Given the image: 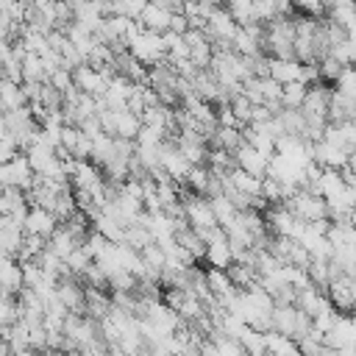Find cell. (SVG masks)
Masks as SVG:
<instances>
[{
	"instance_id": "cell-1",
	"label": "cell",
	"mask_w": 356,
	"mask_h": 356,
	"mask_svg": "<svg viewBox=\"0 0 356 356\" xmlns=\"http://www.w3.org/2000/svg\"><path fill=\"white\" fill-rule=\"evenodd\" d=\"M295 36H298V17L281 14L270 19L264 31V53L273 58H295Z\"/></svg>"
},
{
	"instance_id": "cell-2",
	"label": "cell",
	"mask_w": 356,
	"mask_h": 356,
	"mask_svg": "<svg viewBox=\"0 0 356 356\" xmlns=\"http://www.w3.org/2000/svg\"><path fill=\"white\" fill-rule=\"evenodd\" d=\"M181 203H184V217L189 220L192 228L206 231V228L220 225V222H217V214H214V209H211V197L197 195V192H192V189H186V192L181 189Z\"/></svg>"
},
{
	"instance_id": "cell-3",
	"label": "cell",
	"mask_w": 356,
	"mask_h": 356,
	"mask_svg": "<svg viewBox=\"0 0 356 356\" xmlns=\"http://www.w3.org/2000/svg\"><path fill=\"white\" fill-rule=\"evenodd\" d=\"M298 220H303V222H314V220H323V217H328V200L323 197V195H314V192H309V189H295V195L284 203Z\"/></svg>"
},
{
	"instance_id": "cell-4",
	"label": "cell",
	"mask_w": 356,
	"mask_h": 356,
	"mask_svg": "<svg viewBox=\"0 0 356 356\" xmlns=\"http://www.w3.org/2000/svg\"><path fill=\"white\" fill-rule=\"evenodd\" d=\"M128 50L134 53V58H139L145 67H156L159 61L167 58V47H164V33H153V31H142L128 42Z\"/></svg>"
},
{
	"instance_id": "cell-5",
	"label": "cell",
	"mask_w": 356,
	"mask_h": 356,
	"mask_svg": "<svg viewBox=\"0 0 356 356\" xmlns=\"http://www.w3.org/2000/svg\"><path fill=\"white\" fill-rule=\"evenodd\" d=\"M33 181H36V170L31 167V161H28V156L22 150L11 161L0 164V184L3 186H17V189L28 192L33 186Z\"/></svg>"
},
{
	"instance_id": "cell-6",
	"label": "cell",
	"mask_w": 356,
	"mask_h": 356,
	"mask_svg": "<svg viewBox=\"0 0 356 356\" xmlns=\"http://www.w3.org/2000/svg\"><path fill=\"white\" fill-rule=\"evenodd\" d=\"M203 31H206L209 39L214 42V47H234V39H236V33H239V22L231 17V11H228L225 6H220V8L209 17V22H206Z\"/></svg>"
},
{
	"instance_id": "cell-7",
	"label": "cell",
	"mask_w": 356,
	"mask_h": 356,
	"mask_svg": "<svg viewBox=\"0 0 356 356\" xmlns=\"http://www.w3.org/2000/svg\"><path fill=\"white\" fill-rule=\"evenodd\" d=\"M273 328L281 331V334H289V337L300 339L312 328V317L306 312H300L295 303L292 306H275L273 309Z\"/></svg>"
},
{
	"instance_id": "cell-8",
	"label": "cell",
	"mask_w": 356,
	"mask_h": 356,
	"mask_svg": "<svg viewBox=\"0 0 356 356\" xmlns=\"http://www.w3.org/2000/svg\"><path fill=\"white\" fill-rule=\"evenodd\" d=\"M161 167H164V172H167L172 181L184 184L186 175H189V170H192V161L184 156V150L178 147L175 139H164V142H161Z\"/></svg>"
},
{
	"instance_id": "cell-9",
	"label": "cell",
	"mask_w": 356,
	"mask_h": 356,
	"mask_svg": "<svg viewBox=\"0 0 356 356\" xmlns=\"http://www.w3.org/2000/svg\"><path fill=\"white\" fill-rule=\"evenodd\" d=\"M328 298H331V303L342 312V314H350V309H353V300H356V278L353 275H348V273H342V275H337L331 284H328Z\"/></svg>"
},
{
	"instance_id": "cell-10",
	"label": "cell",
	"mask_w": 356,
	"mask_h": 356,
	"mask_svg": "<svg viewBox=\"0 0 356 356\" xmlns=\"http://www.w3.org/2000/svg\"><path fill=\"white\" fill-rule=\"evenodd\" d=\"M314 161L325 170H345L350 161V150H345L328 139H320V142H314Z\"/></svg>"
},
{
	"instance_id": "cell-11",
	"label": "cell",
	"mask_w": 356,
	"mask_h": 356,
	"mask_svg": "<svg viewBox=\"0 0 356 356\" xmlns=\"http://www.w3.org/2000/svg\"><path fill=\"white\" fill-rule=\"evenodd\" d=\"M58 228V217L50 211V209H42V206H31V214L25 220V234H36V236H44L50 239V234Z\"/></svg>"
},
{
	"instance_id": "cell-12",
	"label": "cell",
	"mask_w": 356,
	"mask_h": 356,
	"mask_svg": "<svg viewBox=\"0 0 356 356\" xmlns=\"http://www.w3.org/2000/svg\"><path fill=\"white\" fill-rule=\"evenodd\" d=\"M206 281H209L211 295H214L220 303H228V300L239 292V286L231 281V275H228L225 267H209V270H206Z\"/></svg>"
},
{
	"instance_id": "cell-13",
	"label": "cell",
	"mask_w": 356,
	"mask_h": 356,
	"mask_svg": "<svg viewBox=\"0 0 356 356\" xmlns=\"http://www.w3.org/2000/svg\"><path fill=\"white\" fill-rule=\"evenodd\" d=\"M325 345H331L337 350L348 348V345H356V317L353 314H339L334 328L325 334Z\"/></svg>"
},
{
	"instance_id": "cell-14",
	"label": "cell",
	"mask_w": 356,
	"mask_h": 356,
	"mask_svg": "<svg viewBox=\"0 0 356 356\" xmlns=\"http://www.w3.org/2000/svg\"><path fill=\"white\" fill-rule=\"evenodd\" d=\"M234 156H236V167H242V170H248V172H253V175H259V178L267 175L270 161H273V159H267L264 153H259L250 142H245Z\"/></svg>"
},
{
	"instance_id": "cell-15",
	"label": "cell",
	"mask_w": 356,
	"mask_h": 356,
	"mask_svg": "<svg viewBox=\"0 0 356 356\" xmlns=\"http://www.w3.org/2000/svg\"><path fill=\"white\" fill-rule=\"evenodd\" d=\"M0 286H3V292H8V295H19V292H22L25 278H22V264H19V259L3 256V264H0Z\"/></svg>"
},
{
	"instance_id": "cell-16",
	"label": "cell",
	"mask_w": 356,
	"mask_h": 356,
	"mask_svg": "<svg viewBox=\"0 0 356 356\" xmlns=\"http://www.w3.org/2000/svg\"><path fill=\"white\" fill-rule=\"evenodd\" d=\"M25 106H28V95H25L22 83L3 78L0 81V108H3V114H11V111L25 108Z\"/></svg>"
},
{
	"instance_id": "cell-17",
	"label": "cell",
	"mask_w": 356,
	"mask_h": 356,
	"mask_svg": "<svg viewBox=\"0 0 356 356\" xmlns=\"http://www.w3.org/2000/svg\"><path fill=\"white\" fill-rule=\"evenodd\" d=\"M270 78H275L284 86L292 81H303V64L298 58H273L270 56Z\"/></svg>"
},
{
	"instance_id": "cell-18",
	"label": "cell",
	"mask_w": 356,
	"mask_h": 356,
	"mask_svg": "<svg viewBox=\"0 0 356 356\" xmlns=\"http://www.w3.org/2000/svg\"><path fill=\"white\" fill-rule=\"evenodd\" d=\"M264 342H267V350L273 356H303L300 350V342L289 334H281V331H264Z\"/></svg>"
},
{
	"instance_id": "cell-19",
	"label": "cell",
	"mask_w": 356,
	"mask_h": 356,
	"mask_svg": "<svg viewBox=\"0 0 356 356\" xmlns=\"http://www.w3.org/2000/svg\"><path fill=\"white\" fill-rule=\"evenodd\" d=\"M139 22L145 25V31L167 33V31H170V25H172V14H170L167 8H161V6H156V3H150V0H147V6H145V11H142Z\"/></svg>"
},
{
	"instance_id": "cell-20",
	"label": "cell",
	"mask_w": 356,
	"mask_h": 356,
	"mask_svg": "<svg viewBox=\"0 0 356 356\" xmlns=\"http://www.w3.org/2000/svg\"><path fill=\"white\" fill-rule=\"evenodd\" d=\"M228 178H231V184H234L239 192H245L248 197H261L264 178H259V175H253V172H248V170H242V167H234V170L228 172Z\"/></svg>"
},
{
	"instance_id": "cell-21",
	"label": "cell",
	"mask_w": 356,
	"mask_h": 356,
	"mask_svg": "<svg viewBox=\"0 0 356 356\" xmlns=\"http://www.w3.org/2000/svg\"><path fill=\"white\" fill-rule=\"evenodd\" d=\"M142 131V117L134 114V111H114V136H122V139H136Z\"/></svg>"
},
{
	"instance_id": "cell-22",
	"label": "cell",
	"mask_w": 356,
	"mask_h": 356,
	"mask_svg": "<svg viewBox=\"0 0 356 356\" xmlns=\"http://www.w3.org/2000/svg\"><path fill=\"white\" fill-rule=\"evenodd\" d=\"M22 78L25 81H33V83H47L50 81V70H47V64H44V58L39 53H28L22 58Z\"/></svg>"
},
{
	"instance_id": "cell-23",
	"label": "cell",
	"mask_w": 356,
	"mask_h": 356,
	"mask_svg": "<svg viewBox=\"0 0 356 356\" xmlns=\"http://www.w3.org/2000/svg\"><path fill=\"white\" fill-rule=\"evenodd\" d=\"M47 245H50V248H53V250H56L61 259H67V256H70L75 248H81V242L75 239V234H72V231H70L64 222H58V228L50 234Z\"/></svg>"
},
{
	"instance_id": "cell-24",
	"label": "cell",
	"mask_w": 356,
	"mask_h": 356,
	"mask_svg": "<svg viewBox=\"0 0 356 356\" xmlns=\"http://www.w3.org/2000/svg\"><path fill=\"white\" fill-rule=\"evenodd\" d=\"M92 228H95V231H100L108 242H125V225H122L117 217L106 214V211L92 222Z\"/></svg>"
},
{
	"instance_id": "cell-25",
	"label": "cell",
	"mask_w": 356,
	"mask_h": 356,
	"mask_svg": "<svg viewBox=\"0 0 356 356\" xmlns=\"http://www.w3.org/2000/svg\"><path fill=\"white\" fill-rule=\"evenodd\" d=\"M211 209H214L217 222H220L222 228H231V225L236 222V217H239V209H236L225 195H214V197H211Z\"/></svg>"
},
{
	"instance_id": "cell-26",
	"label": "cell",
	"mask_w": 356,
	"mask_h": 356,
	"mask_svg": "<svg viewBox=\"0 0 356 356\" xmlns=\"http://www.w3.org/2000/svg\"><path fill=\"white\" fill-rule=\"evenodd\" d=\"M222 6L231 11V17H234L239 25H250V22H259L253 0H222Z\"/></svg>"
},
{
	"instance_id": "cell-27",
	"label": "cell",
	"mask_w": 356,
	"mask_h": 356,
	"mask_svg": "<svg viewBox=\"0 0 356 356\" xmlns=\"http://www.w3.org/2000/svg\"><path fill=\"white\" fill-rule=\"evenodd\" d=\"M184 184H186L192 192L206 195V192H209V184H211V167H209V164H192V170H189V175H186Z\"/></svg>"
},
{
	"instance_id": "cell-28",
	"label": "cell",
	"mask_w": 356,
	"mask_h": 356,
	"mask_svg": "<svg viewBox=\"0 0 356 356\" xmlns=\"http://www.w3.org/2000/svg\"><path fill=\"white\" fill-rule=\"evenodd\" d=\"M328 17H331L334 22H339L342 28L356 31V0H353V3H334V6L328 8Z\"/></svg>"
},
{
	"instance_id": "cell-29",
	"label": "cell",
	"mask_w": 356,
	"mask_h": 356,
	"mask_svg": "<svg viewBox=\"0 0 356 356\" xmlns=\"http://www.w3.org/2000/svg\"><path fill=\"white\" fill-rule=\"evenodd\" d=\"M64 261H67L70 273H72V275H78V278H83V275L89 273V267L95 264V259L89 256V250H86L83 245H81V248H75V250H72V253H70Z\"/></svg>"
},
{
	"instance_id": "cell-30",
	"label": "cell",
	"mask_w": 356,
	"mask_h": 356,
	"mask_svg": "<svg viewBox=\"0 0 356 356\" xmlns=\"http://www.w3.org/2000/svg\"><path fill=\"white\" fill-rule=\"evenodd\" d=\"M306 95H309V83H303V81H292V83L284 86V97H281V103H284V108H300L303 100H306Z\"/></svg>"
},
{
	"instance_id": "cell-31",
	"label": "cell",
	"mask_w": 356,
	"mask_h": 356,
	"mask_svg": "<svg viewBox=\"0 0 356 356\" xmlns=\"http://www.w3.org/2000/svg\"><path fill=\"white\" fill-rule=\"evenodd\" d=\"M147 0H111V14L128 17V19H139L145 11Z\"/></svg>"
},
{
	"instance_id": "cell-32",
	"label": "cell",
	"mask_w": 356,
	"mask_h": 356,
	"mask_svg": "<svg viewBox=\"0 0 356 356\" xmlns=\"http://www.w3.org/2000/svg\"><path fill=\"white\" fill-rule=\"evenodd\" d=\"M125 242H128L131 248L142 250V248H147V245L156 242V239H153V234H150L147 225H128V228H125Z\"/></svg>"
},
{
	"instance_id": "cell-33",
	"label": "cell",
	"mask_w": 356,
	"mask_h": 356,
	"mask_svg": "<svg viewBox=\"0 0 356 356\" xmlns=\"http://www.w3.org/2000/svg\"><path fill=\"white\" fill-rule=\"evenodd\" d=\"M345 67H350V64H342L339 58L325 56V58H320V78H323L325 83H337V78L342 75Z\"/></svg>"
},
{
	"instance_id": "cell-34",
	"label": "cell",
	"mask_w": 356,
	"mask_h": 356,
	"mask_svg": "<svg viewBox=\"0 0 356 356\" xmlns=\"http://www.w3.org/2000/svg\"><path fill=\"white\" fill-rule=\"evenodd\" d=\"M50 83L64 95L70 86H75V81H72V70H67V67H61V70H56L53 75H50Z\"/></svg>"
},
{
	"instance_id": "cell-35",
	"label": "cell",
	"mask_w": 356,
	"mask_h": 356,
	"mask_svg": "<svg viewBox=\"0 0 356 356\" xmlns=\"http://www.w3.org/2000/svg\"><path fill=\"white\" fill-rule=\"evenodd\" d=\"M217 120H220V125H225V128H245V125L239 122V117L234 114L231 106H217Z\"/></svg>"
},
{
	"instance_id": "cell-36",
	"label": "cell",
	"mask_w": 356,
	"mask_h": 356,
	"mask_svg": "<svg viewBox=\"0 0 356 356\" xmlns=\"http://www.w3.org/2000/svg\"><path fill=\"white\" fill-rule=\"evenodd\" d=\"M292 3H295V8H300L303 14H312V17H320L325 11L323 0H292Z\"/></svg>"
},
{
	"instance_id": "cell-37",
	"label": "cell",
	"mask_w": 356,
	"mask_h": 356,
	"mask_svg": "<svg viewBox=\"0 0 356 356\" xmlns=\"http://www.w3.org/2000/svg\"><path fill=\"white\" fill-rule=\"evenodd\" d=\"M150 3L167 8L170 14H184V6H186V0H150Z\"/></svg>"
},
{
	"instance_id": "cell-38",
	"label": "cell",
	"mask_w": 356,
	"mask_h": 356,
	"mask_svg": "<svg viewBox=\"0 0 356 356\" xmlns=\"http://www.w3.org/2000/svg\"><path fill=\"white\" fill-rule=\"evenodd\" d=\"M42 356H70V353H64V350H53V348H47V350H42Z\"/></svg>"
},
{
	"instance_id": "cell-39",
	"label": "cell",
	"mask_w": 356,
	"mask_h": 356,
	"mask_svg": "<svg viewBox=\"0 0 356 356\" xmlns=\"http://www.w3.org/2000/svg\"><path fill=\"white\" fill-rule=\"evenodd\" d=\"M350 314H353V317H356V300H353V309H350Z\"/></svg>"
},
{
	"instance_id": "cell-40",
	"label": "cell",
	"mask_w": 356,
	"mask_h": 356,
	"mask_svg": "<svg viewBox=\"0 0 356 356\" xmlns=\"http://www.w3.org/2000/svg\"><path fill=\"white\" fill-rule=\"evenodd\" d=\"M97 3H111V0H97Z\"/></svg>"
},
{
	"instance_id": "cell-41",
	"label": "cell",
	"mask_w": 356,
	"mask_h": 356,
	"mask_svg": "<svg viewBox=\"0 0 356 356\" xmlns=\"http://www.w3.org/2000/svg\"><path fill=\"white\" fill-rule=\"evenodd\" d=\"M67 3H72V6H75V3H78V0H67Z\"/></svg>"
}]
</instances>
